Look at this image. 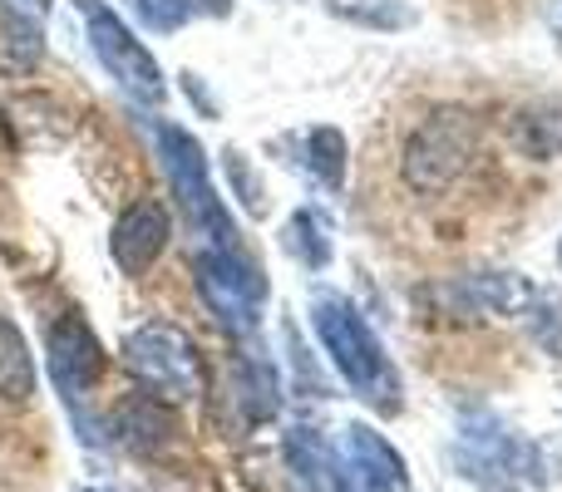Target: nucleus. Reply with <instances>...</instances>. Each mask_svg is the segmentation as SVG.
<instances>
[{
    "mask_svg": "<svg viewBox=\"0 0 562 492\" xmlns=\"http://www.w3.org/2000/svg\"><path fill=\"white\" fill-rule=\"evenodd\" d=\"M311 330H316L330 369L350 385V394L366 399L375 414H395L400 375H395V365H390L385 345L375 340V330L366 325V316H360L340 290H316V296H311Z\"/></svg>",
    "mask_w": 562,
    "mask_h": 492,
    "instance_id": "obj_1",
    "label": "nucleus"
},
{
    "mask_svg": "<svg viewBox=\"0 0 562 492\" xmlns=\"http://www.w3.org/2000/svg\"><path fill=\"white\" fill-rule=\"evenodd\" d=\"M484 148V124L464 104H439L409 128L400 148V183L419 197H439L469 178Z\"/></svg>",
    "mask_w": 562,
    "mask_h": 492,
    "instance_id": "obj_2",
    "label": "nucleus"
},
{
    "mask_svg": "<svg viewBox=\"0 0 562 492\" xmlns=\"http://www.w3.org/2000/svg\"><path fill=\"white\" fill-rule=\"evenodd\" d=\"M454 464L479 492H548V468L533 438L488 409H469L454 434Z\"/></svg>",
    "mask_w": 562,
    "mask_h": 492,
    "instance_id": "obj_3",
    "label": "nucleus"
},
{
    "mask_svg": "<svg viewBox=\"0 0 562 492\" xmlns=\"http://www.w3.org/2000/svg\"><path fill=\"white\" fill-rule=\"evenodd\" d=\"M154 144H158V158H164V173L178 193V207L183 217L207 237L213 247H243L237 242V227L227 217L223 197H217V183H213V168H207V153L183 124H158L154 128Z\"/></svg>",
    "mask_w": 562,
    "mask_h": 492,
    "instance_id": "obj_4",
    "label": "nucleus"
},
{
    "mask_svg": "<svg viewBox=\"0 0 562 492\" xmlns=\"http://www.w3.org/2000/svg\"><path fill=\"white\" fill-rule=\"evenodd\" d=\"M124 359L138 375V385L154 389L168 404H193L207 389V365H203V355H198L193 335L168 325V320L138 325L134 335L124 340Z\"/></svg>",
    "mask_w": 562,
    "mask_h": 492,
    "instance_id": "obj_5",
    "label": "nucleus"
},
{
    "mask_svg": "<svg viewBox=\"0 0 562 492\" xmlns=\"http://www.w3.org/2000/svg\"><path fill=\"white\" fill-rule=\"evenodd\" d=\"M193 281L203 306L217 316L227 335H252L262 325V300H267V276L243 247H207L193 261Z\"/></svg>",
    "mask_w": 562,
    "mask_h": 492,
    "instance_id": "obj_6",
    "label": "nucleus"
},
{
    "mask_svg": "<svg viewBox=\"0 0 562 492\" xmlns=\"http://www.w3.org/2000/svg\"><path fill=\"white\" fill-rule=\"evenodd\" d=\"M75 5H79V15H85L89 49H94V59L109 69V79H114L128 99H138V104H164L168 79H164V69H158L154 49H148L104 0H75Z\"/></svg>",
    "mask_w": 562,
    "mask_h": 492,
    "instance_id": "obj_7",
    "label": "nucleus"
},
{
    "mask_svg": "<svg viewBox=\"0 0 562 492\" xmlns=\"http://www.w3.org/2000/svg\"><path fill=\"white\" fill-rule=\"evenodd\" d=\"M409 468L385 434L370 424H346L340 454H330V492H405Z\"/></svg>",
    "mask_w": 562,
    "mask_h": 492,
    "instance_id": "obj_8",
    "label": "nucleus"
},
{
    "mask_svg": "<svg viewBox=\"0 0 562 492\" xmlns=\"http://www.w3.org/2000/svg\"><path fill=\"white\" fill-rule=\"evenodd\" d=\"M45 365H49V379H55L59 399L69 409H79L94 385L104 379V345H99L94 325H89L79 310H65V316L49 325L45 335Z\"/></svg>",
    "mask_w": 562,
    "mask_h": 492,
    "instance_id": "obj_9",
    "label": "nucleus"
},
{
    "mask_svg": "<svg viewBox=\"0 0 562 492\" xmlns=\"http://www.w3.org/2000/svg\"><path fill=\"white\" fill-rule=\"evenodd\" d=\"M435 296H445V316L498 320V316H528L538 300V286H528L518 271H474V276L445 281Z\"/></svg>",
    "mask_w": 562,
    "mask_h": 492,
    "instance_id": "obj_10",
    "label": "nucleus"
},
{
    "mask_svg": "<svg viewBox=\"0 0 562 492\" xmlns=\"http://www.w3.org/2000/svg\"><path fill=\"white\" fill-rule=\"evenodd\" d=\"M168 242H173V217H168V207L158 197L128 203L109 227V256H114V266L124 276H148L154 261L168 251Z\"/></svg>",
    "mask_w": 562,
    "mask_h": 492,
    "instance_id": "obj_11",
    "label": "nucleus"
},
{
    "mask_svg": "<svg viewBox=\"0 0 562 492\" xmlns=\"http://www.w3.org/2000/svg\"><path fill=\"white\" fill-rule=\"evenodd\" d=\"M109 434H114L134 458H154V454H164V448L173 444V434H178V424H173V404H168V399H158L154 389L119 399L114 419H109Z\"/></svg>",
    "mask_w": 562,
    "mask_h": 492,
    "instance_id": "obj_12",
    "label": "nucleus"
},
{
    "mask_svg": "<svg viewBox=\"0 0 562 492\" xmlns=\"http://www.w3.org/2000/svg\"><path fill=\"white\" fill-rule=\"evenodd\" d=\"M45 59V30L30 10L15 0H0V69L5 75H30Z\"/></svg>",
    "mask_w": 562,
    "mask_h": 492,
    "instance_id": "obj_13",
    "label": "nucleus"
},
{
    "mask_svg": "<svg viewBox=\"0 0 562 492\" xmlns=\"http://www.w3.org/2000/svg\"><path fill=\"white\" fill-rule=\"evenodd\" d=\"M321 10L340 25L370 30V35H400V30L419 25V10L409 0H321Z\"/></svg>",
    "mask_w": 562,
    "mask_h": 492,
    "instance_id": "obj_14",
    "label": "nucleus"
},
{
    "mask_svg": "<svg viewBox=\"0 0 562 492\" xmlns=\"http://www.w3.org/2000/svg\"><path fill=\"white\" fill-rule=\"evenodd\" d=\"M233 399H237V409H243L247 424H267V419H277V409H281L277 369L267 365L262 355H243L237 369H233Z\"/></svg>",
    "mask_w": 562,
    "mask_h": 492,
    "instance_id": "obj_15",
    "label": "nucleus"
},
{
    "mask_svg": "<svg viewBox=\"0 0 562 492\" xmlns=\"http://www.w3.org/2000/svg\"><path fill=\"white\" fill-rule=\"evenodd\" d=\"M35 394V355L30 340L20 335V325L10 316H0V399L5 404H30Z\"/></svg>",
    "mask_w": 562,
    "mask_h": 492,
    "instance_id": "obj_16",
    "label": "nucleus"
},
{
    "mask_svg": "<svg viewBox=\"0 0 562 492\" xmlns=\"http://www.w3.org/2000/svg\"><path fill=\"white\" fill-rule=\"evenodd\" d=\"M306 168H311V178H316L326 193H340V187H346V168H350L346 134H340V128H330V124L311 128V134H306Z\"/></svg>",
    "mask_w": 562,
    "mask_h": 492,
    "instance_id": "obj_17",
    "label": "nucleus"
},
{
    "mask_svg": "<svg viewBox=\"0 0 562 492\" xmlns=\"http://www.w3.org/2000/svg\"><path fill=\"white\" fill-rule=\"evenodd\" d=\"M134 5H138V15H144V25L164 30V35L193 25V20H227L233 15V0H134Z\"/></svg>",
    "mask_w": 562,
    "mask_h": 492,
    "instance_id": "obj_18",
    "label": "nucleus"
},
{
    "mask_svg": "<svg viewBox=\"0 0 562 492\" xmlns=\"http://www.w3.org/2000/svg\"><path fill=\"white\" fill-rule=\"evenodd\" d=\"M286 251L306 271H326L330 266V237H326V227H321L316 213H296L286 222Z\"/></svg>",
    "mask_w": 562,
    "mask_h": 492,
    "instance_id": "obj_19",
    "label": "nucleus"
},
{
    "mask_svg": "<svg viewBox=\"0 0 562 492\" xmlns=\"http://www.w3.org/2000/svg\"><path fill=\"white\" fill-rule=\"evenodd\" d=\"M223 168H227V183H233V193L243 197L252 213H262V183L252 178V168H247V158L237 153V148H227L223 153Z\"/></svg>",
    "mask_w": 562,
    "mask_h": 492,
    "instance_id": "obj_20",
    "label": "nucleus"
},
{
    "mask_svg": "<svg viewBox=\"0 0 562 492\" xmlns=\"http://www.w3.org/2000/svg\"><path fill=\"white\" fill-rule=\"evenodd\" d=\"M558 266H562V242H558Z\"/></svg>",
    "mask_w": 562,
    "mask_h": 492,
    "instance_id": "obj_21",
    "label": "nucleus"
},
{
    "mask_svg": "<svg viewBox=\"0 0 562 492\" xmlns=\"http://www.w3.org/2000/svg\"><path fill=\"white\" fill-rule=\"evenodd\" d=\"M89 492H109V488H89Z\"/></svg>",
    "mask_w": 562,
    "mask_h": 492,
    "instance_id": "obj_22",
    "label": "nucleus"
}]
</instances>
